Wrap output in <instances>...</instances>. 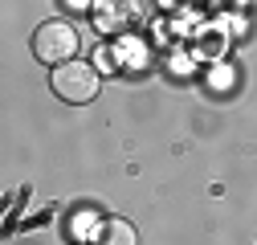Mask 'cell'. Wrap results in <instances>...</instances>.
Here are the masks:
<instances>
[{
	"label": "cell",
	"mask_w": 257,
	"mask_h": 245,
	"mask_svg": "<svg viewBox=\"0 0 257 245\" xmlns=\"http://www.w3.org/2000/svg\"><path fill=\"white\" fill-rule=\"evenodd\" d=\"M33 53L45 61V66H66L78 53V29L66 21H49L33 33Z\"/></svg>",
	"instance_id": "cell-1"
},
{
	"label": "cell",
	"mask_w": 257,
	"mask_h": 245,
	"mask_svg": "<svg viewBox=\"0 0 257 245\" xmlns=\"http://www.w3.org/2000/svg\"><path fill=\"white\" fill-rule=\"evenodd\" d=\"M53 94L61 102H90L94 94H98V70L86 66V61L53 66Z\"/></svg>",
	"instance_id": "cell-2"
},
{
	"label": "cell",
	"mask_w": 257,
	"mask_h": 245,
	"mask_svg": "<svg viewBox=\"0 0 257 245\" xmlns=\"http://www.w3.org/2000/svg\"><path fill=\"white\" fill-rule=\"evenodd\" d=\"M98 245H139V233L126 225V221H102V237H98Z\"/></svg>",
	"instance_id": "cell-3"
},
{
	"label": "cell",
	"mask_w": 257,
	"mask_h": 245,
	"mask_svg": "<svg viewBox=\"0 0 257 245\" xmlns=\"http://www.w3.org/2000/svg\"><path fill=\"white\" fill-rule=\"evenodd\" d=\"M94 225H98V217H94V212H86V208H78L74 212V237H86V233H94Z\"/></svg>",
	"instance_id": "cell-4"
},
{
	"label": "cell",
	"mask_w": 257,
	"mask_h": 245,
	"mask_svg": "<svg viewBox=\"0 0 257 245\" xmlns=\"http://www.w3.org/2000/svg\"><path fill=\"white\" fill-rule=\"evenodd\" d=\"M70 9H90V0H66Z\"/></svg>",
	"instance_id": "cell-5"
}]
</instances>
